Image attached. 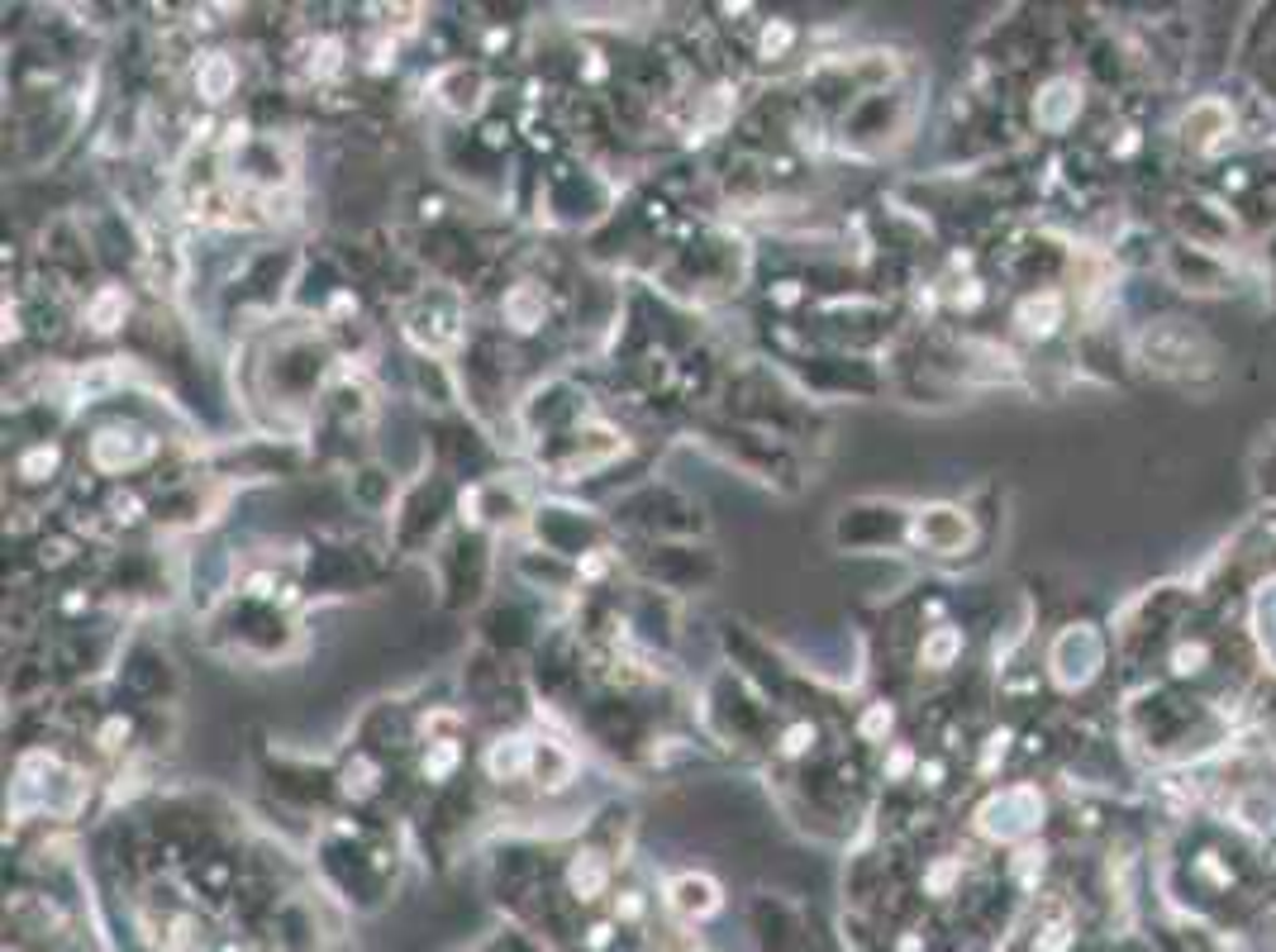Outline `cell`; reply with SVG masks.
<instances>
[{"label":"cell","instance_id":"cell-1","mask_svg":"<svg viewBox=\"0 0 1276 952\" xmlns=\"http://www.w3.org/2000/svg\"><path fill=\"white\" fill-rule=\"evenodd\" d=\"M591 858H596V852H586V858H582V862H576V866H572V886H576V890H582V896H586V900H591V896H596V890H600V886H606V866H596Z\"/></svg>","mask_w":1276,"mask_h":952}]
</instances>
